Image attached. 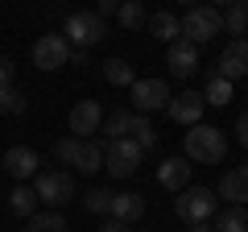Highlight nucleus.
Here are the masks:
<instances>
[{"label": "nucleus", "instance_id": "f257e3e1", "mask_svg": "<svg viewBox=\"0 0 248 232\" xmlns=\"http://www.w3.org/2000/svg\"><path fill=\"white\" fill-rule=\"evenodd\" d=\"M228 158V137L215 125H190L186 133V162H199V166H215V162Z\"/></svg>", "mask_w": 248, "mask_h": 232}, {"label": "nucleus", "instance_id": "f03ea898", "mask_svg": "<svg viewBox=\"0 0 248 232\" xmlns=\"http://www.w3.org/2000/svg\"><path fill=\"white\" fill-rule=\"evenodd\" d=\"M33 195L58 212V207H66L75 199V174L71 170H37L33 174Z\"/></svg>", "mask_w": 248, "mask_h": 232}, {"label": "nucleus", "instance_id": "7ed1b4c3", "mask_svg": "<svg viewBox=\"0 0 248 232\" xmlns=\"http://www.w3.org/2000/svg\"><path fill=\"white\" fill-rule=\"evenodd\" d=\"M62 37L71 42V50H91L108 37V21L95 17V13H71L66 25H62Z\"/></svg>", "mask_w": 248, "mask_h": 232}, {"label": "nucleus", "instance_id": "20e7f679", "mask_svg": "<svg viewBox=\"0 0 248 232\" xmlns=\"http://www.w3.org/2000/svg\"><path fill=\"white\" fill-rule=\"evenodd\" d=\"M174 215L186 224V228L211 220V215H215V191H207V187H182L174 195Z\"/></svg>", "mask_w": 248, "mask_h": 232}, {"label": "nucleus", "instance_id": "39448f33", "mask_svg": "<svg viewBox=\"0 0 248 232\" xmlns=\"http://www.w3.org/2000/svg\"><path fill=\"white\" fill-rule=\"evenodd\" d=\"M219 29H223V13L211 9V4H195V9H186V17H182V37L190 46H207Z\"/></svg>", "mask_w": 248, "mask_h": 232}, {"label": "nucleus", "instance_id": "423d86ee", "mask_svg": "<svg viewBox=\"0 0 248 232\" xmlns=\"http://www.w3.org/2000/svg\"><path fill=\"white\" fill-rule=\"evenodd\" d=\"M137 166H141V145H137L133 137L104 141V170L112 174V179H128Z\"/></svg>", "mask_w": 248, "mask_h": 232}, {"label": "nucleus", "instance_id": "0eeeda50", "mask_svg": "<svg viewBox=\"0 0 248 232\" xmlns=\"http://www.w3.org/2000/svg\"><path fill=\"white\" fill-rule=\"evenodd\" d=\"M128 99H133V112L149 116V112H157V108L170 104V83L166 79H133Z\"/></svg>", "mask_w": 248, "mask_h": 232}, {"label": "nucleus", "instance_id": "6e6552de", "mask_svg": "<svg viewBox=\"0 0 248 232\" xmlns=\"http://www.w3.org/2000/svg\"><path fill=\"white\" fill-rule=\"evenodd\" d=\"M66 63H71V42L62 33H42L33 42V66L37 71H58Z\"/></svg>", "mask_w": 248, "mask_h": 232}, {"label": "nucleus", "instance_id": "1a4fd4ad", "mask_svg": "<svg viewBox=\"0 0 248 232\" xmlns=\"http://www.w3.org/2000/svg\"><path fill=\"white\" fill-rule=\"evenodd\" d=\"M215 75H219V79H228V83L248 79V37H232V42L223 46L219 63H215Z\"/></svg>", "mask_w": 248, "mask_h": 232}, {"label": "nucleus", "instance_id": "9d476101", "mask_svg": "<svg viewBox=\"0 0 248 232\" xmlns=\"http://www.w3.org/2000/svg\"><path fill=\"white\" fill-rule=\"evenodd\" d=\"M203 108H207V99H203V91H182V96H170V104H166V112H170V120L174 125H199L203 120Z\"/></svg>", "mask_w": 248, "mask_h": 232}, {"label": "nucleus", "instance_id": "9b49d317", "mask_svg": "<svg viewBox=\"0 0 248 232\" xmlns=\"http://www.w3.org/2000/svg\"><path fill=\"white\" fill-rule=\"evenodd\" d=\"M166 66L174 71V79H190V75L199 71V46H190L186 37L170 42V50H166Z\"/></svg>", "mask_w": 248, "mask_h": 232}, {"label": "nucleus", "instance_id": "f8f14e48", "mask_svg": "<svg viewBox=\"0 0 248 232\" xmlns=\"http://www.w3.org/2000/svg\"><path fill=\"white\" fill-rule=\"evenodd\" d=\"M99 125H104V108H99V99H79V104L71 108V133L75 137L99 133Z\"/></svg>", "mask_w": 248, "mask_h": 232}, {"label": "nucleus", "instance_id": "ddd939ff", "mask_svg": "<svg viewBox=\"0 0 248 232\" xmlns=\"http://www.w3.org/2000/svg\"><path fill=\"white\" fill-rule=\"evenodd\" d=\"M37 166H42V158H37L29 145H13L9 153H4V170H9L17 182H25V179H33L37 174Z\"/></svg>", "mask_w": 248, "mask_h": 232}, {"label": "nucleus", "instance_id": "4468645a", "mask_svg": "<svg viewBox=\"0 0 248 232\" xmlns=\"http://www.w3.org/2000/svg\"><path fill=\"white\" fill-rule=\"evenodd\" d=\"M157 182L178 195L182 187H190V162H186V158H166V162L157 166Z\"/></svg>", "mask_w": 248, "mask_h": 232}, {"label": "nucleus", "instance_id": "2eb2a0df", "mask_svg": "<svg viewBox=\"0 0 248 232\" xmlns=\"http://www.w3.org/2000/svg\"><path fill=\"white\" fill-rule=\"evenodd\" d=\"M75 170H79V174H99V170H104V141H95V137H79Z\"/></svg>", "mask_w": 248, "mask_h": 232}, {"label": "nucleus", "instance_id": "dca6fc26", "mask_svg": "<svg viewBox=\"0 0 248 232\" xmlns=\"http://www.w3.org/2000/svg\"><path fill=\"white\" fill-rule=\"evenodd\" d=\"M108 215L120 224H133L145 215V199L137 195V191H120V195H112V203H108Z\"/></svg>", "mask_w": 248, "mask_h": 232}, {"label": "nucleus", "instance_id": "f3484780", "mask_svg": "<svg viewBox=\"0 0 248 232\" xmlns=\"http://www.w3.org/2000/svg\"><path fill=\"white\" fill-rule=\"evenodd\" d=\"M149 33L157 37V42L170 46V42H178V37H182V21H178L170 9H161V13H153V17H149Z\"/></svg>", "mask_w": 248, "mask_h": 232}, {"label": "nucleus", "instance_id": "a211bd4d", "mask_svg": "<svg viewBox=\"0 0 248 232\" xmlns=\"http://www.w3.org/2000/svg\"><path fill=\"white\" fill-rule=\"evenodd\" d=\"M9 212H13V215H21V220H29V215L37 212V195H33V187L17 182V187L9 191Z\"/></svg>", "mask_w": 248, "mask_h": 232}, {"label": "nucleus", "instance_id": "6ab92c4d", "mask_svg": "<svg viewBox=\"0 0 248 232\" xmlns=\"http://www.w3.org/2000/svg\"><path fill=\"white\" fill-rule=\"evenodd\" d=\"M215 232H248V207H244V203L223 207L219 220H215Z\"/></svg>", "mask_w": 248, "mask_h": 232}, {"label": "nucleus", "instance_id": "aec40b11", "mask_svg": "<svg viewBox=\"0 0 248 232\" xmlns=\"http://www.w3.org/2000/svg\"><path fill=\"white\" fill-rule=\"evenodd\" d=\"M133 108H112V112H108V125H99L108 133V141H116V137H128V125H133Z\"/></svg>", "mask_w": 248, "mask_h": 232}, {"label": "nucleus", "instance_id": "412c9836", "mask_svg": "<svg viewBox=\"0 0 248 232\" xmlns=\"http://www.w3.org/2000/svg\"><path fill=\"white\" fill-rule=\"evenodd\" d=\"M116 21H120L124 29H141L145 21H149V13H145L141 0H120V9H116Z\"/></svg>", "mask_w": 248, "mask_h": 232}, {"label": "nucleus", "instance_id": "4be33fe9", "mask_svg": "<svg viewBox=\"0 0 248 232\" xmlns=\"http://www.w3.org/2000/svg\"><path fill=\"white\" fill-rule=\"evenodd\" d=\"M104 79L112 83V87H133V66H128V58H108L104 63Z\"/></svg>", "mask_w": 248, "mask_h": 232}, {"label": "nucleus", "instance_id": "5701e85b", "mask_svg": "<svg viewBox=\"0 0 248 232\" xmlns=\"http://www.w3.org/2000/svg\"><path fill=\"white\" fill-rule=\"evenodd\" d=\"M128 137H133V141L141 145V153H149L153 145H157V133H153V125H149V116H141V112L133 116V125H128Z\"/></svg>", "mask_w": 248, "mask_h": 232}, {"label": "nucleus", "instance_id": "b1692460", "mask_svg": "<svg viewBox=\"0 0 248 232\" xmlns=\"http://www.w3.org/2000/svg\"><path fill=\"white\" fill-rule=\"evenodd\" d=\"M203 99H207L211 108H228V104H232V83H228V79H219V75H211V79H207Z\"/></svg>", "mask_w": 248, "mask_h": 232}, {"label": "nucleus", "instance_id": "393cba45", "mask_svg": "<svg viewBox=\"0 0 248 232\" xmlns=\"http://www.w3.org/2000/svg\"><path fill=\"white\" fill-rule=\"evenodd\" d=\"M29 228H33V232H66V215L54 212V207H50V212H33V215H29Z\"/></svg>", "mask_w": 248, "mask_h": 232}, {"label": "nucleus", "instance_id": "a878e982", "mask_svg": "<svg viewBox=\"0 0 248 232\" xmlns=\"http://www.w3.org/2000/svg\"><path fill=\"white\" fill-rule=\"evenodd\" d=\"M215 199H228V207L244 203V187H240V174H236V170H228V174L219 179V191H215Z\"/></svg>", "mask_w": 248, "mask_h": 232}, {"label": "nucleus", "instance_id": "bb28decb", "mask_svg": "<svg viewBox=\"0 0 248 232\" xmlns=\"http://www.w3.org/2000/svg\"><path fill=\"white\" fill-rule=\"evenodd\" d=\"M29 108V99L17 87H0V116H21Z\"/></svg>", "mask_w": 248, "mask_h": 232}, {"label": "nucleus", "instance_id": "cd10ccee", "mask_svg": "<svg viewBox=\"0 0 248 232\" xmlns=\"http://www.w3.org/2000/svg\"><path fill=\"white\" fill-rule=\"evenodd\" d=\"M223 29L236 33V37L248 33V13H244V4H228V9H223Z\"/></svg>", "mask_w": 248, "mask_h": 232}, {"label": "nucleus", "instance_id": "c85d7f7f", "mask_svg": "<svg viewBox=\"0 0 248 232\" xmlns=\"http://www.w3.org/2000/svg\"><path fill=\"white\" fill-rule=\"evenodd\" d=\"M108 203H112V195H108V191H99V187H91L87 195H83V207H87V212H95V215H108Z\"/></svg>", "mask_w": 248, "mask_h": 232}, {"label": "nucleus", "instance_id": "c756f323", "mask_svg": "<svg viewBox=\"0 0 248 232\" xmlns=\"http://www.w3.org/2000/svg\"><path fill=\"white\" fill-rule=\"evenodd\" d=\"M75 149H79V137H62V141L58 145H54V158H58L62 162V166H75Z\"/></svg>", "mask_w": 248, "mask_h": 232}, {"label": "nucleus", "instance_id": "7c9ffc66", "mask_svg": "<svg viewBox=\"0 0 248 232\" xmlns=\"http://www.w3.org/2000/svg\"><path fill=\"white\" fill-rule=\"evenodd\" d=\"M13 75H17L13 58H0V87H13Z\"/></svg>", "mask_w": 248, "mask_h": 232}, {"label": "nucleus", "instance_id": "2f4dec72", "mask_svg": "<svg viewBox=\"0 0 248 232\" xmlns=\"http://www.w3.org/2000/svg\"><path fill=\"white\" fill-rule=\"evenodd\" d=\"M116 9H120V0H99V9H95V17H116Z\"/></svg>", "mask_w": 248, "mask_h": 232}, {"label": "nucleus", "instance_id": "473e14b6", "mask_svg": "<svg viewBox=\"0 0 248 232\" xmlns=\"http://www.w3.org/2000/svg\"><path fill=\"white\" fill-rule=\"evenodd\" d=\"M99 232H133V224H120V220H112V215H108Z\"/></svg>", "mask_w": 248, "mask_h": 232}, {"label": "nucleus", "instance_id": "72a5a7b5", "mask_svg": "<svg viewBox=\"0 0 248 232\" xmlns=\"http://www.w3.org/2000/svg\"><path fill=\"white\" fill-rule=\"evenodd\" d=\"M236 133H240V145L248 149V112H240V120H236Z\"/></svg>", "mask_w": 248, "mask_h": 232}, {"label": "nucleus", "instance_id": "f704fd0d", "mask_svg": "<svg viewBox=\"0 0 248 232\" xmlns=\"http://www.w3.org/2000/svg\"><path fill=\"white\" fill-rule=\"evenodd\" d=\"M236 174H240V187H244V203H248V166H240Z\"/></svg>", "mask_w": 248, "mask_h": 232}, {"label": "nucleus", "instance_id": "c9c22d12", "mask_svg": "<svg viewBox=\"0 0 248 232\" xmlns=\"http://www.w3.org/2000/svg\"><path fill=\"white\" fill-rule=\"evenodd\" d=\"M190 232H215V224H211V220H203V224H190Z\"/></svg>", "mask_w": 248, "mask_h": 232}, {"label": "nucleus", "instance_id": "e433bc0d", "mask_svg": "<svg viewBox=\"0 0 248 232\" xmlns=\"http://www.w3.org/2000/svg\"><path fill=\"white\" fill-rule=\"evenodd\" d=\"M211 9H228V4H236V0H207Z\"/></svg>", "mask_w": 248, "mask_h": 232}, {"label": "nucleus", "instance_id": "4c0bfd02", "mask_svg": "<svg viewBox=\"0 0 248 232\" xmlns=\"http://www.w3.org/2000/svg\"><path fill=\"white\" fill-rule=\"evenodd\" d=\"M178 4H186V9H195V4H199V0H178Z\"/></svg>", "mask_w": 248, "mask_h": 232}, {"label": "nucleus", "instance_id": "58836bf2", "mask_svg": "<svg viewBox=\"0 0 248 232\" xmlns=\"http://www.w3.org/2000/svg\"><path fill=\"white\" fill-rule=\"evenodd\" d=\"M0 170H4V153H0Z\"/></svg>", "mask_w": 248, "mask_h": 232}, {"label": "nucleus", "instance_id": "ea45409f", "mask_svg": "<svg viewBox=\"0 0 248 232\" xmlns=\"http://www.w3.org/2000/svg\"><path fill=\"white\" fill-rule=\"evenodd\" d=\"M236 4H248V0H236Z\"/></svg>", "mask_w": 248, "mask_h": 232}, {"label": "nucleus", "instance_id": "a19ab883", "mask_svg": "<svg viewBox=\"0 0 248 232\" xmlns=\"http://www.w3.org/2000/svg\"><path fill=\"white\" fill-rule=\"evenodd\" d=\"M244 13H248V4H244Z\"/></svg>", "mask_w": 248, "mask_h": 232}, {"label": "nucleus", "instance_id": "79ce46f5", "mask_svg": "<svg viewBox=\"0 0 248 232\" xmlns=\"http://www.w3.org/2000/svg\"><path fill=\"white\" fill-rule=\"evenodd\" d=\"M25 232H33V228H25Z\"/></svg>", "mask_w": 248, "mask_h": 232}, {"label": "nucleus", "instance_id": "37998d69", "mask_svg": "<svg viewBox=\"0 0 248 232\" xmlns=\"http://www.w3.org/2000/svg\"><path fill=\"white\" fill-rule=\"evenodd\" d=\"M244 83H248V79H244Z\"/></svg>", "mask_w": 248, "mask_h": 232}]
</instances>
